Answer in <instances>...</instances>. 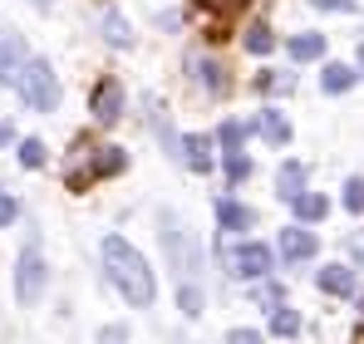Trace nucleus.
I'll return each instance as SVG.
<instances>
[{"mask_svg":"<svg viewBox=\"0 0 364 344\" xmlns=\"http://www.w3.org/2000/svg\"><path fill=\"white\" fill-rule=\"evenodd\" d=\"M104 271H109L114 290H119L133 310H148V305L158 300V281H153V271H148V261L138 256L133 241H123V236H104Z\"/></svg>","mask_w":364,"mask_h":344,"instance_id":"nucleus-1","label":"nucleus"},{"mask_svg":"<svg viewBox=\"0 0 364 344\" xmlns=\"http://www.w3.org/2000/svg\"><path fill=\"white\" fill-rule=\"evenodd\" d=\"M158 236H163V251H168V266H173V276L178 281H192L197 271H202V246L182 231V222H178V212H163V222H158Z\"/></svg>","mask_w":364,"mask_h":344,"instance_id":"nucleus-2","label":"nucleus"},{"mask_svg":"<svg viewBox=\"0 0 364 344\" xmlns=\"http://www.w3.org/2000/svg\"><path fill=\"white\" fill-rule=\"evenodd\" d=\"M15 89L25 94V104H30L35 114H55V109H60V79H55V69H50L45 59H25Z\"/></svg>","mask_w":364,"mask_h":344,"instance_id":"nucleus-3","label":"nucleus"},{"mask_svg":"<svg viewBox=\"0 0 364 344\" xmlns=\"http://www.w3.org/2000/svg\"><path fill=\"white\" fill-rule=\"evenodd\" d=\"M15 300H20L25 310L45 300V256H40L35 246H25L20 261H15Z\"/></svg>","mask_w":364,"mask_h":344,"instance_id":"nucleus-4","label":"nucleus"},{"mask_svg":"<svg viewBox=\"0 0 364 344\" xmlns=\"http://www.w3.org/2000/svg\"><path fill=\"white\" fill-rule=\"evenodd\" d=\"M271 266H276V251L261 246V241H246V246H237V256H232V271H237L242 281H261V276H271Z\"/></svg>","mask_w":364,"mask_h":344,"instance_id":"nucleus-5","label":"nucleus"},{"mask_svg":"<svg viewBox=\"0 0 364 344\" xmlns=\"http://www.w3.org/2000/svg\"><path fill=\"white\" fill-rule=\"evenodd\" d=\"M89 109H94V118H99V123H119V118H123V84L114 79V74H104V79L94 84Z\"/></svg>","mask_w":364,"mask_h":344,"instance_id":"nucleus-6","label":"nucleus"},{"mask_svg":"<svg viewBox=\"0 0 364 344\" xmlns=\"http://www.w3.org/2000/svg\"><path fill=\"white\" fill-rule=\"evenodd\" d=\"M178 163L192 168V172H207L212 168V138H207V133H187L178 143Z\"/></svg>","mask_w":364,"mask_h":344,"instance_id":"nucleus-7","label":"nucleus"},{"mask_svg":"<svg viewBox=\"0 0 364 344\" xmlns=\"http://www.w3.org/2000/svg\"><path fill=\"white\" fill-rule=\"evenodd\" d=\"M20 69H25V40L20 35H0V84L15 89Z\"/></svg>","mask_w":364,"mask_h":344,"instance_id":"nucleus-8","label":"nucleus"},{"mask_svg":"<svg viewBox=\"0 0 364 344\" xmlns=\"http://www.w3.org/2000/svg\"><path fill=\"white\" fill-rule=\"evenodd\" d=\"M315 231H305V227H286L281 231V261H310L315 256Z\"/></svg>","mask_w":364,"mask_h":344,"instance_id":"nucleus-9","label":"nucleus"},{"mask_svg":"<svg viewBox=\"0 0 364 344\" xmlns=\"http://www.w3.org/2000/svg\"><path fill=\"white\" fill-rule=\"evenodd\" d=\"M128 168V158H123V148H99L94 153V168L89 172H79V177H69L74 187H84V182H94V177H114V172Z\"/></svg>","mask_w":364,"mask_h":344,"instance_id":"nucleus-10","label":"nucleus"},{"mask_svg":"<svg viewBox=\"0 0 364 344\" xmlns=\"http://www.w3.org/2000/svg\"><path fill=\"white\" fill-rule=\"evenodd\" d=\"M187 69H192V79L207 89V94H227V69L217 64V59H187Z\"/></svg>","mask_w":364,"mask_h":344,"instance_id":"nucleus-11","label":"nucleus"},{"mask_svg":"<svg viewBox=\"0 0 364 344\" xmlns=\"http://www.w3.org/2000/svg\"><path fill=\"white\" fill-rule=\"evenodd\" d=\"M217 222H222V231H251L256 227V212L227 197V202H217Z\"/></svg>","mask_w":364,"mask_h":344,"instance_id":"nucleus-12","label":"nucleus"},{"mask_svg":"<svg viewBox=\"0 0 364 344\" xmlns=\"http://www.w3.org/2000/svg\"><path fill=\"white\" fill-rule=\"evenodd\" d=\"M320 290L325 295H355V271L350 266H320Z\"/></svg>","mask_w":364,"mask_h":344,"instance_id":"nucleus-13","label":"nucleus"},{"mask_svg":"<svg viewBox=\"0 0 364 344\" xmlns=\"http://www.w3.org/2000/svg\"><path fill=\"white\" fill-rule=\"evenodd\" d=\"M355 79H360V74H355L350 64H325V69H320V89H325V94H345Z\"/></svg>","mask_w":364,"mask_h":344,"instance_id":"nucleus-14","label":"nucleus"},{"mask_svg":"<svg viewBox=\"0 0 364 344\" xmlns=\"http://www.w3.org/2000/svg\"><path fill=\"white\" fill-rule=\"evenodd\" d=\"M276 192H281L286 202L305 192V168H301V163H281V172H276Z\"/></svg>","mask_w":364,"mask_h":344,"instance_id":"nucleus-15","label":"nucleus"},{"mask_svg":"<svg viewBox=\"0 0 364 344\" xmlns=\"http://www.w3.org/2000/svg\"><path fill=\"white\" fill-rule=\"evenodd\" d=\"M256 128H261V138H266V143H276V148H281V143H291V123L276 114V109H266V114L256 118Z\"/></svg>","mask_w":364,"mask_h":344,"instance_id":"nucleus-16","label":"nucleus"},{"mask_svg":"<svg viewBox=\"0 0 364 344\" xmlns=\"http://www.w3.org/2000/svg\"><path fill=\"white\" fill-rule=\"evenodd\" d=\"M202 305H207L202 286H197V281H178V310H182V315H187V320H197V315H202Z\"/></svg>","mask_w":364,"mask_h":344,"instance_id":"nucleus-17","label":"nucleus"},{"mask_svg":"<svg viewBox=\"0 0 364 344\" xmlns=\"http://www.w3.org/2000/svg\"><path fill=\"white\" fill-rule=\"evenodd\" d=\"M291 207H296L301 222H320V217L330 212V202H325L320 192H301V197H291Z\"/></svg>","mask_w":364,"mask_h":344,"instance_id":"nucleus-18","label":"nucleus"},{"mask_svg":"<svg viewBox=\"0 0 364 344\" xmlns=\"http://www.w3.org/2000/svg\"><path fill=\"white\" fill-rule=\"evenodd\" d=\"M286 50H291V59H301V64L305 59H320L325 55V35H296Z\"/></svg>","mask_w":364,"mask_h":344,"instance_id":"nucleus-19","label":"nucleus"},{"mask_svg":"<svg viewBox=\"0 0 364 344\" xmlns=\"http://www.w3.org/2000/svg\"><path fill=\"white\" fill-rule=\"evenodd\" d=\"M246 50H251V55H271V50H276L271 25H261V20H256V25H246Z\"/></svg>","mask_w":364,"mask_h":344,"instance_id":"nucleus-20","label":"nucleus"},{"mask_svg":"<svg viewBox=\"0 0 364 344\" xmlns=\"http://www.w3.org/2000/svg\"><path fill=\"white\" fill-rule=\"evenodd\" d=\"M271 335H281V340L301 335V315H296V310H286V305H276V310H271Z\"/></svg>","mask_w":364,"mask_h":344,"instance_id":"nucleus-21","label":"nucleus"},{"mask_svg":"<svg viewBox=\"0 0 364 344\" xmlns=\"http://www.w3.org/2000/svg\"><path fill=\"white\" fill-rule=\"evenodd\" d=\"M104 40H109V45H133V30H128V20H123L119 10L104 15Z\"/></svg>","mask_w":364,"mask_h":344,"instance_id":"nucleus-22","label":"nucleus"},{"mask_svg":"<svg viewBox=\"0 0 364 344\" xmlns=\"http://www.w3.org/2000/svg\"><path fill=\"white\" fill-rule=\"evenodd\" d=\"M217 143H222L227 153H242V143H246V123H237V118H232V123H222V128H217Z\"/></svg>","mask_w":364,"mask_h":344,"instance_id":"nucleus-23","label":"nucleus"},{"mask_svg":"<svg viewBox=\"0 0 364 344\" xmlns=\"http://www.w3.org/2000/svg\"><path fill=\"white\" fill-rule=\"evenodd\" d=\"M20 168H45V143L40 138H25L20 143Z\"/></svg>","mask_w":364,"mask_h":344,"instance_id":"nucleus-24","label":"nucleus"},{"mask_svg":"<svg viewBox=\"0 0 364 344\" xmlns=\"http://www.w3.org/2000/svg\"><path fill=\"white\" fill-rule=\"evenodd\" d=\"M153 133H158V138H163V153H173V158H178V133H173V123H168V114H158L153 118Z\"/></svg>","mask_w":364,"mask_h":344,"instance_id":"nucleus-25","label":"nucleus"},{"mask_svg":"<svg viewBox=\"0 0 364 344\" xmlns=\"http://www.w3.org/2000/svg\"><path fill=\"white\" fill-rule=\"evenodd\" d=\"M251 177V158L242 153H227V182H246Z\"/></svg>","mask_w":364,"mask_h":344,"instance_id":"nucleus-26","label":"nucleus"},{"mask_svg":"<svg viewBox=\"0 0 364 344\" xmlns=\"http://www.w3.org/2000/svg\"><path fill=\"white\" fill-rule=\"evenodd\" d=\"M345 207L350 212H364V177H350L345 182Z\"/></svg>","mask_w":364,"mask_h":344,"instance_id":"nucleus-27","label":"nucleus"},{"mask_svg":"<svg viewBox=\"0 0 364 344\" xmlns=\"http://www.w3.org/2000/svg\"><path fill=\"white\" fill-rule=\"evenodd\" d=\"M15 217H20V197H15V192H5V187H0V227H10V222H15Z\"/></svg>","mask_w":364,"mask_h":344,"instance_id":"nucleus-28","label":"nucleus"},{"mask_svg":"<svg viewBox=\"0 0 364 344\" xmlns=\"http://www.w3.org/2000/svg\"><path fill=\"white\" fill-rule=\"evenodd\" d=\"M99 344H128V330L123 325H104L99 330Z\"/></svg>","mask_w":364,"mask_h":344,"instance_id":"nucleus-29","label":"nucleus"},{"mask_svg":"<svg viewBox=\"0 0 364 344\" xmlns=\"http://www.w3.org/2000/svg\"><path fill=\"white\" fill-rule=\"evenodd\" d=\"M227 344H261V335H256V330H232Z\"/></svg>","mask_w":364,"mask_h":344,"instance_id":"nucleus-30","label":"nucleus"},{"mask_svg":"<svg viewBox=\"0 0 364 344\" xmlns=\"http://www.w3.org/2000/svg\"><path fill=\"white\" fill-rule=\"evenodd\" d=\"M212 10H222V15H232V10H246V0H207Z\"/></svg>","mask_w":364,"mask_h":344,"instance_id":"nucleus-31","label":"nucleus"},{"mask_svg":"<svg viewBox=\"0 0 364 344\" xmlns=\"http://www.w3.org/2000/svg\"><path fill=\"white\" fill-rule=\"evenodd\" d=\"M310 5H320V10H350L355 0H310Z\"/></svg>","mask_w":364,"mask_h":344,"instance_id":"nucleus-32","label":"nucleus"},{"mask_svg":"<svg viewBox=\"0 0 364 344\" xmlns=\"http://www.w3.org/2000/svg\"><path fill=\"white\" fill-rule=\"evenodd\" d=\"M10 138H15V133H10V123H0V148H5Z\"/></svg>","mask_w":364,"mask_h":344,"instance_id":"nucleus-33","label":"nucleus"},{"mask_svg":"<svg viewBox=\"0 0 364 344\" xmlns=\"http://www.w3.org/2000/svg\"><path fill=\"white\" fill-rule=\"evenodd\" d=\"M355 261H360V271H364V241H355Z\"/></svg>","mask_w":364,"mask_h":344,"instance_id":"nucleus-34","label":"nucleus"},{"mask_svg":"<svg viewBox=\"0 0 364 344\" xmlns=\"http://www.w3.org/2000/svg\"><path fill=\"white\" fill-rule=\"evenodd\" d=\"M30 5H40V10H50V5H55V0H30Z\"/></svg>","mask_w":364,"mask_h":344,"instance_id":"nucleus-35","label":"nucleus"},{"mask_svg":"<svg viewBox=\"0 0 364 344\" xmlns=\"http://www.w3.org/2000/svg\"><path fill=\"white\" fill-rule=\"evenodd\" d=\"M360 69H364V45H360Z\"/></svg>","mask_w":364,"mask_h":344,"instance_id":"nucleus-36","label":"nucleus"}]
</instances>
